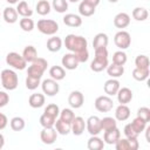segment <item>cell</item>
Segmentation results:
<instances>
[{
    "mask_svg": "<svg viewBox=\"0 0 150 150\" xmlns=\"http://www.w3.org/2000/svg\"><path fill=\"white\" fill-rule=\"evenodd\" d=\"M22 56L26 60V62H33L36 57H38V50L34 46H26L23 52H22Z\"/></svg>",
    "mask_w": 150,
    "mask_h": 150,
    "instance_id": "83f0119b",
    "label": "cell"
},
{
    "mask_svg": "<svg viewBox=\"0 0 150 150\" xmlns=\"http://www.w3.org/2000/svg\"><path fill=\"white\" fill-rule=\"evenodd\" d=\"M107 67H108V60H103V59L94 57V60L90 63V69L94 73H100V71L104 70Z\"/></svg>",
    "mask_w": 150,
    "mask_h": 150,
    "instance_id": "f1b7e54d",
    "label": "cell"
},
{
    "mask_svg": "<svg viewBox=\"0 0 150 150\" xmlns=\"http://www.w3.org/2000/svg\"><path fill=\"white\" fill-rule=\"evenodd\" d=\"M52 7L57 13H64L68 9V1L67 0H53Z\"/></svg>",
    "mask_w": 150,
    "mask_h": 150,
    "instance_id": "60d3db41",
    "label": "cell"
},
{
    "mask_svg": "<svg viewBox=\"0 0 150 150\" xmlns=\"http://www.w3.org/2000/svg\"><path fill=\"white\" fill-rule=\"evenodd\" d=\"M149 74H150V70L149 69H141V68H136L132 70V77L136 80V81H145L148 77H149Z\"/></svg>",
    "mask_w": 150,
    "mask_h": 150,
    "instance_id": "e575fe53",
    "label": "cell"
},
{
    "mask_svg": "<svg viewBox=\"0 0 150 150\" xmlns=\"http://www.w3.org/2000/svg\"><path fill=\"white\" fill-rule=\"evenodd\" d=\"M49 75L55 81H61L66 77V70L61 66H53L49 69Z\"/></svg>",
    "mask_w": 150,
    "mask_h": 150,
    "instance_id": "d4e9b609",
    "label": "cell"
},
{
    "mask_svg": "<svg viewBox=\"0 0 150 150\" xmlns=\"http://www.w3.org/2000/svg\"><path fill=\"white\" fill-rule=\"evenodd\" d=\"M83 1H86L87 4H89V5L94 6V7H96V6L101 2V0H83Z\"/></svg>",
    "mask_w": 150,
    "mask_h": 150,
    "instance_id": "11a10c76",
    "label": "cell"
},
{
    "mask_svg": "<svg viewBox=\"0 0 150 150\" xmlns=\"http://www.w3.org/2000/svg\"><path fill=\"white\" fill-rule=\"evenodd\" d=\"M108 42H109V39H108V35L105 33H98L94 36V40H93V47H94V50L97 49V48H104L108 46Z\"/></svg>",
    "mask_w": 150,
    "mask_h": 150,
    "instance_id": "44dd1931",
    "label": "cell"
},
{
    "mask_svg": "<svg viewBox=\"0 0 150 150\" xmlns=\"http://www.w3.org/2000/svg\"><path fill=\"white\" fill-rule=\"evenodd\" d=\"M148 16H149V13L144 7H136L132 9V18L136 21H145Z\"/></svg>",
    "mask_w": 150,
    "mask_h": 150,
    "instance_id": "d6a6232c",
    "label": "cell"
},
{
    "mask_svg": "<svg viewBox=\"0 0 150 150\" xmlns=\"http://www.w3.org/2000/svg\"><path fill=\"white\" fill-rule=\"evenodd\" d=\"M137 117L142 118L144 122H149L150 121V109L148 107H141L137 110Z\"/></svg>",
    "mask_w": 150,
    "mask_h": 150,
    "instance_id": "7dc6e473",
    "label": "cell"
},
{
    "mask_svg": "<svg viewBox=\"0 0 150 150\" xmlns=\"http://www.w3.org/2000/svg\"><path fill=\"white\" fill-rule=\"evenodd\" d=\"M57 131L55 130L54 127L52 128H43L40 132V138H41V142L43 144H47V145H50L53 144L56 138H57Z\"/></svg>",
    "mask_w": 150,
    "mask_h": 150,
    "instance_id": "30bf717a",
    "label": "cell"
},
{
    "mask_svg": "<svg viewBox=\"0 0 150 150\" xmlns=\"http://www.w3.org/2000/svg\"><path fill=\"white\" fill-rule=\"evenodd\" d=\"M62 20H63V23H64L66 26H68V27H74V28H76V27H80V26L82 25V19H81V16L77 15V14H73V13L66 14Z\"/></svg>",
    "mask_w": 150,
    "mask_h": 150,
    "instance_id": "ac0fdd59",
    "label": "cell"
},
{
    "mask_svg": "<svg viewBox=\"0 0 150 150\" xmlns=\"http://www.w3.org/2000/svg\"><path fill=\"white\" fill-rule=\"evenodd\" d=\"M47 67H48L47 60H45L42 57H36L30 63V66L27 68V75L35 77V79H41L45 70L47 69Z\"/></svg>",
    "mask_w": 150,
    "mask_h": 150,
    "instance_id": "3957f363",
    "label": "cell"
},
{
    "mask_svg": "<svg viewBox=\"0 0 150 150\" xmlns=\"http://www.w3.org/2000/svg\"><path fill=\"white\" fill-rule=\"evenodd\" d=\"M60 120H62V121H64V122H67V123H71V121L74 120V117H75V114H74V111L71 110V109H69V108H64V109H62L61 111H60Z\"/></svg>",
    "mask_w": 150,
    "mask_h": 150,
    "instance_id": "b9f144b4",
    "label": "cell"
},
{
    "mask_svg": "<svg viewBox=\"0 0 150 150\" xmlns=\"http://www.w3.org/2000/svg\"><path fill=\"white\" fill-rule=\"evenodd\" d=\"M114 42L116 45V47H118L121 50H124L127 48L130 47L131 43V36L127 30H120L115 34L114 36Z\"/></svg>",
    "mask_w": 150,
    "mask_h": 150,
    "instance_id": "8992f818",
    "label": "cell"
},
{
    "mask_svg": "<svg viewBox=\"0 0 150 150\" xmlns=\"http://www.w3.org/2000/svg\"><path fill=\"white\" fill-rule=\"evenodd\" d=\"M35 9H36L38 14H40V15H47V14L50 13L52 5L47 0H40V1H38L36 6H35Z\"/></svg>",
    "mask_w": 150,
    "mask_h": 150,
    "instance_id": "4dcf8cb0",
    "label": "cell"
},
{
    "mask_svg": "<svg viewBox=\"0 0 150 150\" xmlns=\"http://www.w3.org/2000/svg\"><path fill=\"white\" fill-rule=\"evenodd\" d=\"M87 146L89 150H102L104 148V142L102 138H100L97 135L96 136H91L88 139Z\"/></svg>",
    "mask_w": 150,
    "mask_h": 150,
    "instance_id": "484cf974",
    "label": "cell"
},
{
    "mask_svg": "<svg viewBox=\"0 0 150 150\" xmlns=\"http://www.w3.org/2000/svg\"><path fill=\"white\" fill-rule=\"evenodd\" d=\"M120 81L117 80V79H110V80H108V81H105L104 82V84H103V90H104V93L108 95V96H114V95H116L117 94V91H118V89H120Z\"/></svg>",
    "mask_w": 150,
    "mask_h": 150,
    "instance_id": "4fadbf2b",
    "label": "cell"
},
{
    "mask_svg": "<svg viewBox=\"0 0 150 150\" xmlns=\"http://www.w3.org/2000/svg\"><path fill=\"white\" fill-rule=\"evenodd\" d=\"M8 102H9V96H8V94H7L6 91L0 90V108L6 107V105L8 104Z\"/></svg>",
    "mask_w": 150,
    "mask_h": 150,
    "instance_id": "816d5d0a",
    "label": "cell"
},
{
    "mask_svg": "<svg viewBox=\"0 0 150 150\" xmlns=\"http://www.w3.org/2000/svg\"><path fill=\"white\" fill-rule=\"evenodd\" d=\"M18 16L19 14L16 12V8L13 7H6L2 12V18L7 23H15L18 21Z\"/></svg>",
    "mask_w": 150,
    "mask_h": 150,
    "instance_id": "ffe728a7",
    "label": "cell"
},
{
    "mask_svg": "<svg viewBox=\"0 0 150 150\" xmlns=\"http://www.w3.org/2000/svg\"><path fill=\"white\" fill-rule=\"evenodd\" d=\"M83 102H84V96L81 91L79 90H73L69 96H68V103L71 108L74 109H79L83 105Z\"/></svg>",
    "mask_w": 150,
    "mask_h": 150,
    "instance_id": "8fae6325",
    "label": "cell"
},
{
    "mask_svg": "<svg viewBox=\"0 0 150 150\" xmlns=\"http://www.w3.org/2000/svg\"><path fill=\"white\" fill-rule=\"evenodd\" d=\"M8 124V120H7V116L2 112H0V130L5 129Z\"/></svg>",
    "mask_w": 150,
    "mask_h": 150,
    "instance_id": "db71d44e",
    "label": "cell"
},
{
    "mask_svg": "<svg viewBox=\"0 0 150 150\" xmlns=\"http://www.w3.org/2000/svg\"><path fill=\"white\" fill-rule=\"evenodd\" d=\"M0 79H1V84L6 90H14V89H16V87L19 84V79H18L16 73L9 68L4 69L1 71Z\"/></svg>",
    "mask_w": 150,
    "mask_h": 150,
    "instance_id": "7a4b0ae2",
    "label": "cell"
},
{
    "mask_svg": "<svg viewBox=\"0 0 150 150\" xmlns=\"http://www.w3.org/2000/svg\"><path fill=\"white\" fill-rule=\"evenodd\" d=\"M145 138H146V142L150 143V137H149V134H150V127H145Z\"/></svg>",
    "mask_w": 150,
    "mask_h": 150,
    "instance_id": "9f6ffc18",
    "label": "cell"
},
{
    "mask_svg": "<svg viewBox=\"0 0 150 150\" xmlns=\"http://www.w3.org/2000/svg\"><path fill=\"white\" fill-rule=\"evenodd\" d=\"M62 48V40L59 36H52L47 40V49L52 53H56Z\"/></svg>",
    "mask_w": 150,
    "mask_h": 150,
    "instance_id": "603a6c76",
    "label": "cell"
},
{
    "mask_svg": "<svg viewBox=\"0 0 150 150\" xmlns=\"http://www.w3.org/2000/svg\"><path fill=\"white\" fill-rule=\"evenodd\" d=\"M73 54L75 55V57H76V60H77L79 63H84L89 59V52H88V49H82V50L75 52Z\"/></svg>",
    "mask_w": 150,
    "mask_h": 150,
    "instance_id": "bcb514c9",
    "label": "cell"
},
{
    "mask_svg": "<svg viewBox=\"0 0 150 150\" xmlns=\"http://www.w3.org/2000/svg\"><path fill=\"white\" fill-rule=\"evenodd\" d=\"M19 25H20V28L25 32H32L35 27V23L30 18H22L19 21Z\"/></svg>",
    "mask_w": 150,
    "mask_h": 150,
    "instance_id": "ab89813d",
    "label": "cell"
},
{
    "mask_svg": "<svg viewBox=\"0 0 150 150\" xmlns=\"http://www.w3.org/2000/svg\"><path fill=\"white\" fill-rule=\"evenodd\" d=\"M6 63L16 70H23L27 67V62L23 56L16 52H11L6 55Z\"/></svg>",
    "mask_w": 150,
    "mask_h": 150,
    "instance_id": "5b68a950",
    "label": "cell"
},
{
    "mask_svg": "<svg viewBox=\"0 0 150 150\" xmlns=\"http://www.w3.org/2000/svg\"><path fill=\"white\" fill-rule=\"evenodd\" d=\"M108 1H109V2H112V4H115V2H117L118 0H108Z\"/></svg>",
    "mask_w": 150,
    "mask_h": 150,
    "instance_id": "91938a15",
    "label": "cell"
},
{
    "mask_svg": "<svg viewBox=\"0 0 150 150\" xmlns=\"http://www.w3.org/2000/svg\"><path fill=\"white\" fill-rule=\"evenodd\" d=\"M131 125H132V128L135 129V131L139 135L141 132L144 131V129H145V127H146V122H144V121H143L142 118H139V117H136V118L132 120Z\"/></svg>",
    "mask_w": 150,
    "mask_h": 150,
    "instance_id": "7bdbcfd3",
    "label": "cell"
},
{
    "mask_svg": "<svg viewBox=\"0 0 150 150\" xmlns=\"http://www.w3.org/2000/svg\"><path fill=\"white\" fill-rule=\"evenodd\" d=\"M116 150H130V146H129V142H128V138H118L116 141V143L114 144Z\"/></svg>",
    "mask_w": 150,
    "mask_h": 150,
    "instance_id": "681fc988",
    "label": "cell"
},
{
    "mask_svg": "<svg viewBox=\"0 0 150 150\" xmlns=\"http://www.w3.org/2000/svg\"><path fill=\"white\" fill-rule=\"evenodd\" d=\"M40 80H41V79H35V77H32V76H28V75H27L26 81H25L26 88L29 89V90H35V89L41 84V81H40Z\"/></svg>",
    "mask_w": 150,
    "mask_h": 150,
    "instance_id": "ee69618b",
    "label": "cell"
},
{
    "mask_svg": "<svg viewBox=\"0 0 150 150\" xmlns=\"http://www.w3.org/2000/svg\"><path fill=\"white\" fill-rule=\"evenodd\" d=\"M41 88L43 94H46L47 96H55L59 91H60V86L57 83V81L50 79H46L41 82Z\"/></svg>",
    "mask_w": 150,
    "mask_h": 150,
    "instance_id": "ba28073f",
    "label": "cell"
},
{
    "mask_svg": "<svg viewBox=\"0 0 150 150\" xmlns=\"http://www.w3.org/2000/svg\"><path fill=\"white\" fill-rule=\"evenodd\" d=\"M95 108L96 110H98L100 112H108L112 109L114 107V101L110 96L108 95H102V96H98L96 100H95Z\"/></svg>",
    "mask_w": 150,
    "mask_h": 150,
    "instance_id": "52a82bcc",
    "label": "cell"
},
{
    "mask_svg": "<svg viewBox=\"0 0 150 150\" xmlns=\"http://www.w3.org/2000/svg\"><path fill=\"white\" fill-rule=\"evenodd\" d=\"M54 128H55V130L57 131V134H60V135H68L69 132H70V123H67V122H64V121H62V120H57L56 118V121H55V124H54Z\"/></svg>",
    "mask_w": 150,
    "mask_h": 150,
    "instance_id": "f546056e",
    "label": "cell"
},
{
    "mask_svg": "<svg viewBox=\"0 0 150 150\" xmlns=\"http://www.w3.org/2000/svg\"><path fill=\"white\" fill-rule=\"evenodd\" d=\"M135 66L136 68H141V69H149V59L146 55L139 54L136 56L135 59Z\"/></svg>",
    "mask_w": 150,
    "mask_h": 150,
    "instance_id": "74e56055",
    "label": "cell"
},
{
    "mask_svg": "<svg viewBox=\"0 0 150 150\" xmlns=\"http://www.w3.org/2000/svg\"><path fill=\"white\" fill-rule=\"evenodd\" d=\"M121 137V131L120 129L116 127L114 129H110V130H107L104 131V135H103V142L107 143V144H115L116 141Z\"/></svg>",
    "mask_w": 150,
    "mask_h": 150,
    "instance_id": "2e32d148",
    "label": "cell"
},
{
    "mask_svg": "<svg viewBox=\"0 0 150 150\" xmlns=\"http://www.w3.org/2000/svg\"><path fill=\"white\" fill-rule=\"evenodd\" d=\"M84 129H86V121L81 116H75L70 123V131L75 136H80L83 134Z\"/></svg>",
    "mask_w": 150,
    "mask_h": 150,
    "instance_id": "7c38bea8",
    "label": "cell"
},
{
    "mask_svg": "<svg viewBox=\"0 0 150 150\" xmlns=\"http://www.w3.org/2000/svg\"><path fill=\"white\" fill-rule=\"evenodd\" d=\"M105 69H107L108 75L110 77H112V79H117V77H120V76H122L124 74V67L123 66H120V64L111 63Z\"/></svg>",
    "mask_w": 150,
    "mask_h": 150,
    "instance_id": "cb8c5ba5",
    "label": "cell"
},
{
    "mask_svg": "<svg viewBox=\"0 0 150 150\" xmlns=\"http://www.w3.org/2000/svg\"><path fill=\"white\" fill-rule=\"evenodd\" d=\"M61 63L63 66V68L68 69V70H74L79 67V62L75 57V55L73 53H67L62 56V60H61Z\"/></svg>",
    "mask_w": 150,
    "mask_h": 150,
    "instance_id": "9a60e30c",
    "label": "cell"
},
{
    "mask_svg": "<svg viewBox=\"0 0 150 150\" xmlns=\"http://www.w3.org/2000/svg\"><path fill=\"white\" fill-rule=\"evenodd\" d=\"M128 142H129V146H130V150H137L139 148V142L136 138H128Z\"/></svg>",
    "mask_w": 150,
    "mask_h": 150,
    "instance_id": "f5cc1de1",
    "label": "cell"
},
{
    "mask_svg": "<svg viewBox=\"0 0 150 150\" xmlns=\"http://www.w3.org/2000/svg\"><path fill=\"white\" fill-rule=\"evenodd\" d=\"M45 114H47V115H49L54 118H57V116L60 115V108H59L57 104L50 103L45 108Z\"/></svg>",
    "mask_w": 150,
    "mask_h": 150,
    "instance_id": "f6af8a7d",
    "label": "cell"
},
{
    "mask_svg": "<svg viewBox=\"0 0 150 150\" xmlns=\"http://www.w3.org/2000/svg\"><path fill=\"white\" fill-rule=\"evenodd\" d=\"M45 101H46L45 95H43V94H40V93L32 94V95L29 96V98H28L29 105H30L32 108H35V109L41 108V107L45 104Z\"/></svg>",
    "mask_w": 150,
    "mask_h": 150,
    "instance_id": "7402d4cb",
    "label": "cell"
},
{
    "mask_svg": "<svg viewBox=\"0 0 150 150\" xmlns=\"http://www.w3.org/2000/svg\"><path fill=\"white\" fill-rule=\"evenodd\" d=\"M130 23V15L124 13V12H121L118 14L115 15L114 18V25L115 27L120 28V29H123L125 27H128Z\"/></svg>",
    "mask_w": 150,
    "mask_h": 150,
    "instance_id": "e0dca14e",
    "label": "cell"
},
{
    "mask_svg": "<svg viewBox=\"0 0 150 150\" xmlns=\"http://www.w3.org/2000/svg\"><path fill=\"white\" fill-rule=\"evenodd\" d=\"M16 12L19 15H21L22 18H30L33 15V11L30 9V7L28 6V4L26 1H19L18 2V7H16Z\"/></svg>",
    "mask_w": 150,
    "mask_h": 150,
    "instance_id": "4316f807",
    "label": "cell"
},
{
    "mask_svg": "<svg viewBox=\"0 0 150 150\" xmlns=\"http://www.w3.org/2000/svg\"><path fill=\"white\" fill-rule=\"evenodd\" d=\"M123 132H124V135H125L127 138H136V137H138V134L135 131V129L132 128L131 123L125 124V127L123 129Z\"/></svg>",
    "mask_w": 150,
    "mask_h": 150,
    "instance_id": "c3c4849f",
    "label": "cell"
},
{
    "mask_svg": "<svg viewBox=\"0 0 150 150\" xmlns=\"http://www.w3.org/2000/svg\"><path fill=\"white\" fill-rule=\"evenodd\" d=\"M95 57H96V59L108 60V49H107V47L95 49Z\"/></svg>",
    "mask_w": 150,
    "mask_h": 150,
    "instance_id": "f907efd6",
    "label": "cell"
},
{
    "mask_svg": "<svg viewBox=\"0 0 150 150\" xmlns=\"http://www.w3.org/2000/svg\"><path fill=\"white\" fill-rule=\"evenodd\" d=\"M95 8L96 7L87 4L86 1H81L80 5H79V13L82 16H91L95 13Z\"/></svg>",
    "mask_w": 150,
    "mask_h": 150,
    "instance_id": "1f68e13d",
    "label": "cell"
},
{
    "mask_svg": "<svg viewBox=\"0 0 150 150\" xmlns=\"http://www.w3.org/2000/svg\"><path fill=\"white\" fill-rule=\"evenodd\" d=\"M68 1H70V2H77V1H80V0H68Z\"/></svg>",
    "mask_w": 150,
    "mask_h": 150,
    "instance_id": "94428289",
    "label": "cell"
},
{
    "mask_svg": "<svg viewBox=\"0 0 150 150\" xmlns=\"http://www.w3.org/2000/svg\"><path fill=\"white\" fill-rule=\"evenodd\" d=\"M116 96H117V101H118L120 104H127L132 100L134 95H132V90L130 88H128V87H122L121 88L120 87Z\"/></svg>",
    "mask_w": 150,
    "mask_h": 150,
    "instance_id": "5bb4252c",
    "label": "cell"
},
{
    "mask_svg": "<svg viewBox=\"0 0 150 150\" xmlns=\"http://www.w3.org/2000/svg\"><path fill=\"white\" fill-rule=\"evenodd\" d=\"M8 4H11V5H14V4H18L19 2V0H6Z\"/></svg>",
    "mask_w": 150,
    "mask_h": 150,
    "instance_id": "680465c9",
    "label": "cell"
},
{
    "mask_svg": "<svg viewBox=\"0 0 150 150\" xmlns=\"http://www.w3.org/2000/svg\"><path fill=\"white\" fill-rule=\"evenodd\" d=\"M63 43H64V47L71 53H75V52H79L82 49H87V46H88V41L86 38H83L81 35H75V34H68L66 36Z\"/></svg>",
    "mask_w": 150,
    "mask_h": 150,
    "instance_id": "6da1fadb",
    "label": "cell"
},
{
    "mask_svg": "<svg viewBox=\"0 0 150 150\" xmlns=\"http://www.w3.org/2000/svg\"><path fill=\"white\" fill-rule=\"evenodd\" d=\"M40 33L45 35H54L59 30V23L50 19H41L36 23Z\"/></svg>",
    "mask_w": 150,
    "mask_h": 150,
    "instance_id": "277c9868",
    "label": "cell"
},
{
    "mask_svg": "<svg viewBox=\"0 0 150 150\" xmlns=\"http://www.w3.org/2000/svg\"><path fill=\"white\" fill-rule=\"evenodd\" d=\"M86 129L88 130V132L91 136H96L102 131L101 128V118H98L97 116H90L88 117V120L86 121Z\"/></svg>",
    "mask_w": 150,
    "mask_h": 150,
    "instance_id": "9c48e42d",
    "label": "cell"
},
{
    "mask_svg": "<svg viewBox=\"0 0 150 150\" xmlns=\"http://www.w3.org/2000/svg\"><path fill=\"white\" fill-rule=\"evenodd\" d=\"M55 121H56V118H54V117H52V116H49V115H47L45 112L40 116V120H39V122L42 125V128H52V127H54Z\"/></svg>",
    "mask_w": 150,
    "mask_h": 150,
    "instance_id": "f35d334b",
    "label": "cell"
},
{
    "mask_svg": "<svg viewBox=\"0 0 150 150\" xmlns=\"http://www.w3.org/2000/svg\"><path fill=\"white\" fill-rule=\"evenodd\" d=\"M117 127V122H116V118L114 117H110V116H107V117H103L101 118V128L103 131H107V130H110V129H114Z\"/></svg>",
    "mask_w": 150,
    "mask_h": 150,
    "instance_id": "836d02e7",
    "label": "cell"
},
{
    "mask_svg": "<svg viewBox=\"0 0 150 150\" xmlns=\"http://www.w3.org/2000/svg\"><path fill=\"white\" fill-rule=\"evenodd\" d=\"M9 125L12 128V130L14 131H21L25 129V125H26V122L22 117H19V116H15L9 122Z\"/></svg>",
    "mask_w": 150,
    "mask_h": 150,
    "instance_id": "d590c367",
    "label": "cell"
},
{
    "mask_svg": "<svg viewBox=\"0 0 150 150\" xmlns=\"http://www.w3.org/2000/svg\"><path fill=\"white\" fill-rule=\"evenodd\" d=\"M128 57H127V54L123 52V50H117L112 55V63L115 64H120V66H124L125 62H127Z\"/></svg>",
    "mask_w": 150,
    "mask_h": 150,
    "instance_id": "8d00e7d4",
    "label": "cell"
},
{
    "mask_svg": "<svg viewBox=\"0 0 150 150\" xmlns=\"http://www.w3.org/2000/svg\"><path fill=\"white\" fill-rule=\"evenodd\" d=\"M130 117V109L127 104H120L115 109V118L120 122L127 121Z\"/></svg>",
    "mask_w": 150,
    "mask_h": 150,
    "instance_id": "d6986e66",
    "label": "cell"
},
{
    "mask_svg": "<svg viewBox=\"0 0 150 150\" xmlns=\"http://www.w3.org/2000/svg\"><path fill=\"white\" fill-rule=\"evenodd\" d=\"M5 145V137L2 134H0V149H2Z\"/></svg>",
    "mask_w": 150,
    "mask_h": 150,
    "instance_id": "6f0895ef",
    "label": "cell"
}]
</instances>
